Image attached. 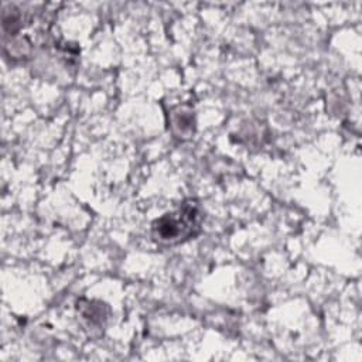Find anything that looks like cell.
<instances>
[{"mask_svg":"<svg viewBox=\"0 0 362 362\" xmlns=\"http://www.w3.org/2000/svg\"><path fill=\"white\" fill-rule=\"evenodd\" d=\"M202 222L201 206L189 199L178 209L168 212L151 225V235L156 242L163 245L181 243L199 232Z\"/></svg>","mask_w":362,"mask_h":362,"instance_id":"1","label":"cell"}]
</instances>
